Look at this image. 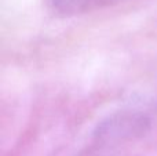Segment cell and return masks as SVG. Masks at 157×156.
Returning <instances> with one entry per match:
<instances>
[{
    "label": "cell",
    "instance_id": "obj_1",
    "mask_svg": "<svg viewBox=\"0 0 157 156\" xmlns=\"http://www.w3.org/2000/svg\"><path fill=\"white\" fill-rule=\"evenodd\" d=\"M47 2L50 7L57 13L63 15H77L101 10L123 0H47Z\"/></svg>",
    "mask_w": 157,
    "mask_h": 156
}]
</instances>
